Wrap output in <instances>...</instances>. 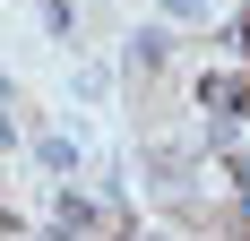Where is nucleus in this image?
I'll use <instances>...</instances> for the list:
<instances>
[{
	"mask_svg": "<svg viewBox=\"0 0 250 241\" xmlns=\"http://www.w3.org/2000/svg\"><path fill=\"white\" fill-rule=\"evenodd\" d=\"M52 233H61V241H86V233H95V207H86V198H52Z\"/></svg>",
	"mask_w": 250,
	"mask_h": 241,
	"instance_id": "f257e3e1",
	"label": "nucleus"
},
{
	"mask_svg": "<svg viewBox=\"0 0 250 241\" xmlns=\"http://www.w3.org/2000/svg\"><path fill=\"white\" fill-rule=\"evenodd\" d=\"M129 69H138V78H155V69H164V43H155V35H147V43H129Z\"/></svg>",
	"mask_w": 250,
	"mask_h": 241,
	"instance_id": "f03ea898",
	"label": "nucleus"
},
{
	"mask_svg": "<svg viewBox=\"0 0 250 241\" xmlns=\"http://www.w3.org/2000/svg\"><path fill=\"white\" fill-rule=\"evenodd\" d=\"M199 9H207V0H164V18H199Z\"/></svg>",
	"mask_w": 250,
	"mask_h": 241,
	"instance_id": "7ed1b4c3",
	"label": "nucleus"
}]
</instances>
